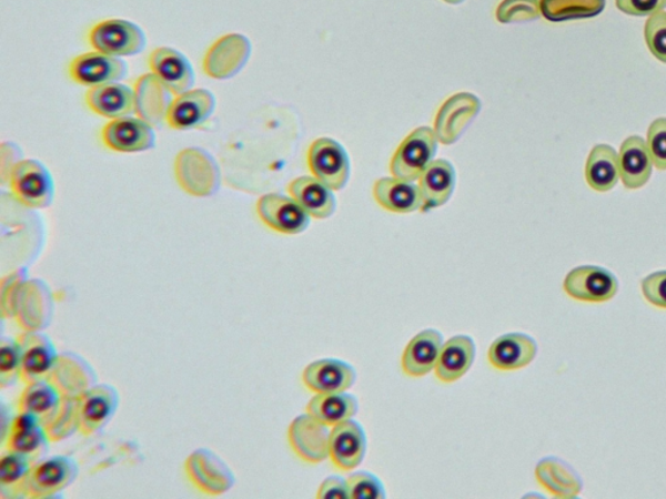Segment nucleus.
<instances>
[{"instance_id": "a18cd8bd", "label": "nucleus", "mask_w": 666, "mask_h": 499, "mask_svg": "<svg viewBox=\"0 0 666 499\" xmlns=\"http://www.w3.org/2000/svg\"><path fill=\"white\" fill-rule=\"evenodd\" d=\"M646 142L654 166L666 171V118L653 121L648 128Z\"/></svg>"}, {"instance_id": "9b49d317", "label": "nucleus", "mask_w": 666, "mask_h": 499, "mask_svg": "<svg viewBox=\"0 0 666 499\" xmlns=\"http://www.w3.org/2000/svg\"><path fill=\"white\" fill-rule=\"evenodd\" d=\"M482 103L472 93H457L448 98L438 109L434 131L438 142L451 146L464 134L466 128L478 116Z\"/></svg>"}, {"instance_id": "37998d69", "label": "nucleus", "mask_w": 666, "mask_h": 499, "mask_svg": "<svg viewBox=\"0 0 666 499\" xmlns=\"http://www.w3.org/2000/svg\"><path fill=\"white\" fill-rule=\"evenodd\" d=\"M347 493L353 499H384L385 488L380 478L370 472H355L346 479Z\"/></svg>"}, {"instance_id": "5701e85b", "label": "nucleus", "mask_w": 666, "mask_h": 499, "mask_svg": "<svg viewBox=\"0 0 666 499\" xmlns=\"http://www.w3.org/2000/svg\"><path fill=\"white\" fill-rule=\"evenodd\" d=\"M133 90L138 116L153 126L165 123L175 94L154 73L141 75Z\"/></svg>"}, {"instance_id": "6e6552de", "label": "nucleus", "mask_w": 666, "mask_h": 499, "mask_svg": "<svg viewBox=\"0 0 666 499\" xmlns=\"http://www.w3.org/2000/svg\"><path fill=\"white\" fill-rule=\"evenodd\" d=\"M185 472L193 486L209 496L225 495L236 482L231 467L209 449L194 450L186 459Z\"/></svg>"}, {"instance_id": "4468645a", "label": "nucleus", "mask_w": 666, "mask_h": 499, "mask_svg": "<svg viewBox=\"0 0 666 499\" xmlns=\"http://www.w3.org/2000/svg\"><path fill=\"white\" fill-rule=\"evenodd\" d=\"M564 291L575 301L602 304L618 292V282L608 269L596 266L574 268L564 279Z\"/></svg>"}, {"instance_id": "a19ab883", "label": "nucleus", "mask_w": 666, "mask_h": 499, "mask_svg": "<svg viewBox=\"0 0 666 499\" xmlns=\"http://www.w3.org/2000/svg\"><path fill=\"white\" fill-rule=\"evenodd\" d=\"M28 279L26 268L14 269L2 278V284H0V312H2L4 319H13L19 293Z\"/></svg>"}, {"instance_id": "9d476101", "label": "nucleus", "mask_w": 666, "mask_h": 499, "mask_svg": "<svg viewBox=\"0 0 666 499\" xmlns=\"http://www.w3.org/2000/svg\"><path fill=\"white\" fill-rule=\"evenodd\" d=\"M74 400L79 432L83 436L101 432L115 416L120 404L118 390L109 384H97Z\"/></svg>"}, {"instance_id": "aec40b11", "label": "nucleus", "mask_w": 666, "mask_h": 499, "mask_svg": "<svg viewBox=\"0 0 666 499\" xmlns=\"http://www.w3.org/2000/svg\"><path fill=\"white\" fill-rule=\"evenodd\" d=\"M127 74L128 65L124 60L95 50L74 58L70 64L71 79L88 88L118 82L125 79Z\"/></svg>"}, {"instance_id": "09e8293b", "label": "nucleus", "mask_w": 666, "mask_h": 499, "mask_svg": "<svg viewBox=\"0 0 666 499\" xmlns=\"http://www.w3.org/2000/svg\"><path fill=\"white\" fill-rule=\"evenodd\" d=\"M316 497L321 499L350 498V493H347L346 479L339 478V476H331V478L325 479L321 483L320 489H317Z\"/></svg>"}, {"instance_id": "a211bd4d", "label": "nucleus", "mask_w": 666, "mask_h": 499, "mask_svg": "<svg viewBox=\"0 0 666 499\" xmlns=\"http://www.w3.org/2000/svg\"><path fill=\"white\" fill-rule=\"evenodd\" d=\"M367 451L365 429L353 419L331 428L330 459L337 470L351 472L359 468Z\"/></svg>"}, {"instance_id": "e433bc0d", "label": "nucleus", "mask_w": 666, "mask_h": 499, "mask_svg": "<svg viewBox=\"0 0 666 499\" xmlns=\"http://www.w3.org/2000/svg\"><path fill=\"white\" fill-rule=\"evenodd\" d=\"M605 9V0H541L544 18L552 22L592 19Z\"/></svg>"}, {"instance_id": "4be33fe9", "label": "nucleus", "mask_w": 666, "mask_h": 499, "mask_svg": "<svg viewBox=\"0 0 666 499\" xmlns=\"http://www.w3.org/2000/svg\"><path fill=\"white\" fill-rule=\"evenodd\" d=\"M151 73H154L175 95L192 90L195 83L194 68L183 52L172 48H159L149 57Z\"/></svg>"}, {"instance_id": "c85d7f7f", "label": "nucleus", "mask_w": 666, "mask_h": 499, "mask_svg": "<svg viewBox=\"0 0 666 499\" xmlns=\"http://www.w3.org/2000/svg\"><path fill=\"white\" fill-rule=\"evenodd\" d=\"M85 102L97 115L110 120L130 116L135 111L134 90L119 82L89 88Z\"/></svg>"}, {"instance_id": "20e7f679", "label": "nucleus", "mask_w": 666, "mask_h": 499, "mask_svg": "<svg viewBox=\"0 0 666 499\" xmlns=\"http://www.w3.org/2000/svg\"><path fill=\"white\" fill-rule=\"evenodd\" d=\"M438 145V140L434 128H416L407 138L401 142V145L393 154L390 170L393 177L405 181L420 180L434 162Z\"/></svg>"}, {"instance_id": "49530a36", "label": "nucleus", "mask_w": 666, "mask_h": 499, "mask_svg": "<svg viewBox=\"0 0 666 499\" xmlns=\"http://www.w3.org/2000/svg\"><path fill=\"white\" fill-rule=\"evenodd\" d=\"M642 293L649 305L666 309V271L643 278Z\"/></svg>"}, {"instance_id": "393cba45", "label": "nucleus", "mask_w": 666, "mask_h": 499, "mask_svg": "<svg viewBox=\"0 0 666 499\" xmlns=\"http://www.w3.org/2000/svg\"><path fill=\"white\" fill-rule=\"evenodd\" d=\"M537 353V345L533 337L525 333H506L500 336L490 346V365L504 373L525 368L532 363Z\"/></svg>"}, {"instance_id": "4c0bfd02", "label": "nucleus", "mask_w": 666, "mask_h": 499, "mask_svg": "<svg viewBox=\"0 0 666 499\" xmlns=\"http://www.w3.org/2000/svg\"><path fill=\"white\" fill-rule=\"evenodd\" d=\"M50 442H60L79 430L78 408L75 400L63 397L57 410L43 422Z\"/></svg>"}, {"instance_id": "7ed1b4c3", "label": "nucleus", "mask_w": 666, "mask_h": 499, "mask_svg": "<svg viewBox=\"0 0 666 499\" xmlns=\"http://www.w3.org/2000/svg\"><path fill=\"white\" fill-rule=\"evenodd\" d=\"M11 193L27 208H47L56 196V184L48 166L36 159H22L9 176Z\"/></svg>"}, {"instance_id": "79ce46f5", "label": "nucleus", "mask_w": 666, "mask_h": 499, "mask_svg": "<svg viewBox=\"0 0 666 499\" xmlns=\"http://www.w3.org/2000/svg\"><path fill=\"white\" fill-rule=\"evenodd\" d=\"M20 379V349L18 339L3 338L0 343V385L12 387Z\"/></svg>"}, {"instance_id": "2eb2a0df", "label": "nucleus", "mask_w": 666, "mask_h": 499, "mask_svg": "<svg viewBox=\"0 0 666 499\" xmlns=\"http://www.w3.org/2000/svg\"><path fill=\"white\" fill-rule=\"evenodd\" d=\"M105 147L117 153H143L155 146L157 134L154 126L141 118H120L111 120L102 131Z\"/></svg>"}, {"instance_id": "1a4fd4ad", "label": "nucleus", "mask_w": 666, "mask_h": 499, "mask_svg": "<svg viewBox=\"0 0 666 499\" xmlns=\"http://www.w3.org/2000/svg\"><path fill=\"white\" fill-rule=\"evenodd\" d=\"M54 315V298L43 279L33 278L22 285L14 307L13 319L29 332H43Z\"/></svg>"}, {"instance_id": "ea45409f", "label": "nucleus", "mask_w": 666, "mask_h": 499, "mask_svg": "<svg viewBox=\"0 0 666 499\" xmlns=\"http://www.w3.org/2000/svg\"><path fill=\"white\" fill-rule=\"evenodd\" d=\"M541 17V0H503L496 10V19L502 24L532 21Z\"/></svg>"}, {"instance_id": "de8ad7c7", "label": "nucleus", "mask_w": 666, "mask_h": 499, "mask_svg": "<svg viewBox=\"0 0 666 499\" xmlns=\"http://www.w3.org/2000/svg\"><path fill=\"white\" fill-rule=\"evenodd\" d=\"M617 9L630 17H650L666 9V0H616Z\"/></svg>"}, {"instance_id": "473e14b6", "label": "nucleus", "mask_w": 666, "mask_h": 499, "mask_svg": "<svg viewBox=\"0 0 666 499\" xmlns=\"http://www.w3.org/2000/svg\"><path fill=\"white\" fill-rule=\"evenodd\" d=\"M535 478L539 486L557 498L578 497L582 481L571 466L554 457L544 458L535 468Z\"/></svg>"}, {"instance_id": "2f4dec72", "label": "nucleus", "mask_w": 666, "mask_h": 499, "mask_svg": "<svg viewBox=\"0 0 666 499\" xmlns=\"http://www.w3.org/2000/svg\"><path fill=\"white\" fill-rule=\"evenodd\" d=\"M287 193L300 203V206L310 216L317 218V221H324V218H329L335 213L337 206L335 194H333L332 189L314 176H302L293 180L287 185Z\"/></svg>"}, {"instance_id": "c03bdc74", "label": "nucleus", "mask_w": 666, "mask_h": 499, "mask_svg": "<svg viewBox=\"0 0 666 499\" xmlns=\"http://www.w3.org/2000/svg\"><path fill=\"white\" fill-rule=\"evenodd\" d=\"M647 48L658 62L666 64V12L650 14L645 24Z\"/></svg>"}, {"instance_id": "c756f323", "label": "nucleus", "mask_w": 666, "mask_h": 499, "mask_svg": "<svg viewBox=\"0 0 666 499\" xmlns=\"http://www.w3.org/2000/svg\"><path fill=\"white\" fill-rule=\"evenodd\" d=\"M476 346L471 336L457 335L444 343L435 375L444 384L456 383L468 373L475 360Z\"/></svg>"}, {"instance_id": "a878e982", "label": "nucleus", "mask_w": 666, "mask_h": 499, "mask_svg": "<svg viewBox=\"0 0 666 499\" xmlns=\"http://www.w3.org/2000/svg\"><path fill=\"white\" fill-rule=\"evenodd\" d=\"M444 338L441 332L426 329L414 336L405 347L401 368L408 377H423L433 373L443 349Z\"/></svg>"}, {"instance_id": "39448f33", "label": "nucleus", "mask_w": 666, "mask_h": 499, "mask_svg": "<svg viewBox=\"0 0 666 499\" xmlns=\"http://www.w3.org/2000/svg\"><path fill=\"white\" fill-rule=\"evenodd\" d=\"M90 47L105 55L115 58L141 54L148 44L143 30L124 19H108L98 22L88 34Z\"/></svg>"}, {"instance_id": "423d86ee", "label": "nucleus", "mask_w": 666, "mask_h": 499, "mask_svg": "<svg viewBox=\"0 0 666 499\" xmlns=\"http://www.w3.org/2000/svg\"><path fill=\"white\" fill-rule=\"evenodd\" d=\"M307 164L313 176L332 191H342L350 181L351 161L342 143L329 138L317 139L307 153Z\"/></svg>"}, {"instance_id": "412c9836", "label": "nucleus", "mask_w": 666, "mask_h": 499, "mask_svg": "<svg viewBox=\"0 0 666 499\" xmlns=\"http://www.w3.org/2000/svg\"><path fill=\"white\" fill-rule=\"evenodd\" d=\"M7 451L19 452L38 462L48 451L49 436L43 422L36 416L19 413L10 422L3 438Z\"/></svg>"}, {"instance_id": "cd10ccee", "label": "nucleus", "mask_w": 666, "mask_h": 499, "mask_svg": "<svg viewBox=\"0 0 666 499\" xmlns=\"http://www.w3.org/2000/svg\"><path fill=\"white\" fill-rule=\"evenodd\" d=\"M418 186L422 196L421 213H430L451 200L456 186V171L448 161L436 159L423 172Z\"/></svg>"}, {"instance_id": "b1692460", "label": "nucleus", "mask_w": 666, "mask_h": 499, "mask_svg": "<svg viewBox=\"0 0 666 499\" xmlns=\"http://www.w3.org/2000/svg\"><path fill=\"white\" fill-rule=\"evenodd\" d=\"M355 379H357V373L353 366L340 359L315 360L310 363L302 373V381L315 395L350 390Z\"/></svg>"}, {"instance_id": "f257e3e1", "label": "nucleus", "mask_w": 666, "mask_h": 499, "mask_svg": "<svg viewBox=\"0 0 666 499\" xmlns=\"http://www.w3.org/2000/svg\"><path fill=\"white\" fill-rule=\"evenodd\" d=\"M175 177L179 186L195 198L213 196L222 185V172L215 157L201 147L180 151L175 159Z\"/></svg>"}, {"instance_id": "7c9ffc66", "label": "nucleus", "mask_w": 666, "mask_h": 499, "mask_svg": "<svg viewBox=\"0 0 666 499\" xmlns=\"http://www.w3.org/2000/svg\"><path fill=\"white\" fill-rule=\"evenodd\" d=\"M374 198L385 211L412 214L422 208L420 186L397 177H383L373 187Z\"/></svg>"}, {"instance_id": "6ab92c4d", "label": "nucleus", "mask_w": 666, "mask_h": 499, "mask_svg": "<svg viewBox=\"0 0 666 499\" xmlns=\"http://www.w3.org/2000/svg\"><path fill=\"white\" fill-rule=\"evenodd\" d=\"M48 380L54 385L60 395L75 399L97 385V373L87 359L75 353L58 355Z\"/></svg>"}, {"instance_id": "58836bf2", "label": "nucleus", "mask_w": 666, "mask_h": 499, "mask_svg": "<svg viewBox=\"0 0 666 499\" xmlns=\"http://www.w3.org/2000/svg\"><path fill=\"white\" fill-rule=\"evenodd\" d=\"M32 465V460L21 456V454L7 451L0 459V488H2V495L7 490H11V497L20 498L21 483L26 480Z\"/></svg>"}, {"instance_id": "f704fd0d", "label": "nucleus", "mask_w": 666, "mask_h": 499, "mask_svg": "<svg viewBox=\"0 0 666 499\" xmlns=\"http://www.w3.org/2000/svg\"><path fill=\"white\" fill-rule=\"evenodd\" d=\"M586 181L593 191H612L619 180V161L615 149L609 145H596L589 151L585 169Z\"/></svg>"}, {"instance_id": "bb28decb", "label": "nucleus", "mask_w": 666, "mask_h": 499, "mask_svg": "<svg viewBox=\"0 0 666 499\" xmlns=\"http://www.w3.org/2000/svg\"><path fill=\"white\" fill-rule=\"evenodd\" d=\"M618 161L619 179L629 191H637L645 186L653 175V159H650L647 142L639 135H630L623 142Z\"/></svg>"}, {"instance_id": "8fccbe9b", "label": "nucleus", "mask_w": 666, "mask_h": 499, "mask_svg": "<svg viewBox=\"0 0 666 499\" xmlns=\"http://www.w3.org/2000/svg\"><path fill=\"white\" fill-rule=\"evenodd\" d=\"M443 2L450 3V4H461V3H464L465 0H443Z\"/></svg>"}, {"instance_id": "72a5a7b5", "label": "nucleus", "mask_w": 666, "mask_h": 499, "mask_svg": "<svg viewBox=\"0 0 666 499\" xmlns=\"http://www.w3.org/2000/svg\"><path fill=\"white\" fill-rule=\"evenodd\" d=\"M359 410V399L346 391L315 395L306 407L307 414L330 428L353 419Z\"/></svg>"}, {"instance_id": "f3484780", "label": "nucleus", "mask_w": 666, "mask_h": 499, "mask_svg": "<svg viewBox=\"0 0 666 499\" xmlns=\"http://www.w3.org/2000/svg\"><path fill=\"white\" fill-rule=\"evenodd\" d=\"M216 98L208 89H192L173 101L165 123L172 130L191 131L208 123L214 115Z\"/></svg>"}, {"instance_id": "0eeeda50", "label": "nucleus", "mask_w": 666, "mask_h": 499, "mask_svg": "<svg viewBox=\"0 0 666 499\" xmlns=\"http://www.w3.org/2000/svg\"><path fill=\"white\" fill-rule=\"evenodd\" d=\"M252 57V43L239 33L225 34L213 44L203 58V72L214 80H230L238 75Z\"/></svg>"}, {"instance_id": "c9c22d12", "label": "nucleus", "mask_w": 666, "mask_h": 499, "mask_svg": "<svg viewBox=\"0 0 666 499\" xmlns=\"http://www.w3.org/2000/svg\"><path fill=\"white\" fill-rule=\"evenodd\" d=\"M62 395L48 379L27 384L19 398L18 410L47 421L62 400Z\"/></svg>"}, {"instance_id": "f8f14e48", "label": "nucleus", "mask_w": 666, "mask_h": 499, "mask_svg": "<svg viewBox=\"0 0 666 499\" xmlns=\"http://www.w3.org/2000/svg\"><path fill=\"white\" fill-rule=\"evenodd\" d=\"M331 428L310 414L297 416L287 429V441L306 464H322L330 458Z\"/></svg>"}, {"instance_id": "ddd939ff", "label": "nucleus", "mask_w": 666, "mask_h": 499, "mask_svg": "<svg viewBox=\"0 0 666 499\" xmlns=\"http://www.w3.org/2000/svg\"><path fill=\"white\" fill-rule=\"evenodd\" d=\"M256 214L270 230L287 236L305 232L312 217L292 196L275 193L261 196L256 202Z\"/></svg>"}, {"instance_id": "dca6fc26", "label": "nucleus", "mask_w": 666, "mask_h": 499, "mask_svg": "<svg viewBox=\"0 0 666 499\" xmlns=\"http://www.w3.org/2000/svg\"><path fill=\"white\" fill-rule=\"evenodd\" d=\"M20 349V379L26 384L48 379L58 359L51 339L42 332L24 330L17 338Z\"/></svg>"}, {"instance_id": "f03ea898", "label": "nucleus", "mask_w": 666, "mask_h": 499, "mask_svg": "<svg viewBox=\"0 0 666 499\" xmlns=\"http://www.w3.org/2000/svg\"><path fill=\"white\" fill-rule=\"evenodd\" d=\"M79 466L73 459L57 456L38 460L21 483L22 498L49 499L62 497L63 490L78 479Z\"/></svg>"}]
</instances>
